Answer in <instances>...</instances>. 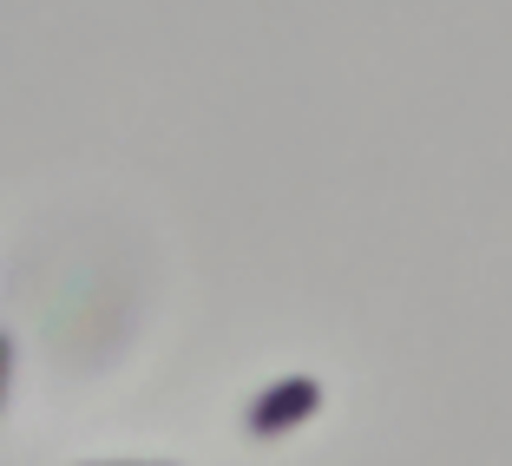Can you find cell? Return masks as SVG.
Masks as SVG:
<instances>
[{"label": "cell", "mask_w": 512, "mask_h": 466, "mask_svg": "<svg viewBox=\"0 0 512 466\" xmlns=\"http://www.w3.org/2000/svg\"><path fill=\"white\" fill-rule=\"evenodd\" d=\"M316 407H322V381L316 375H283L263 394H250V407H243V434L250 440H276V434H289V427H302Z\"/></svg>", "instance_id": "6da1fadb"}, {"label": "cell", "mask_w": 512, "mask_h": 466, "mask_svg": "<svg viewBox=\"0 0 512 466\" xmlns=\"http://www.w3.org/2000/svg\"><path fill=\"white\" fill-rule=\"evenodd\" d=\"M7 381H14V335L0 329V407H7Z\"/></svg>", "instance_id": "7a4b0ae2"}, {"label": "cell", "mask_w": 512, "mask_h": 466, "mask_svg": "<svg viewBox=\"0 0 512 466\" xmlns=\"http://www.w3.org/2000/svg\"><path fill=\"white\" fill-rule=\"evenodd\" d=\"M79 466H171V460H79Z\"/></svg>", "instance_id": "3957f363"}]
</instances>
